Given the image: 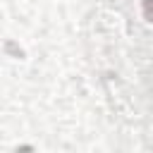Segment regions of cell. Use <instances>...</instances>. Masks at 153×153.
<instances>
[{
  "label": "cell",
  "mask_w": 153,
  "mask_h": 153,
  "mask_svg": "<svg viewBox=\"0 0 153 153\" xmlns=\"http://www.w3.org/2000/svg\"><path fill=\"white\" fill-rule=\"evenodd\" d=\"M143 17L153 22V0H143Z\"/></svg>",
  "instance_id": "6da1fadb"
}]
</instances>
